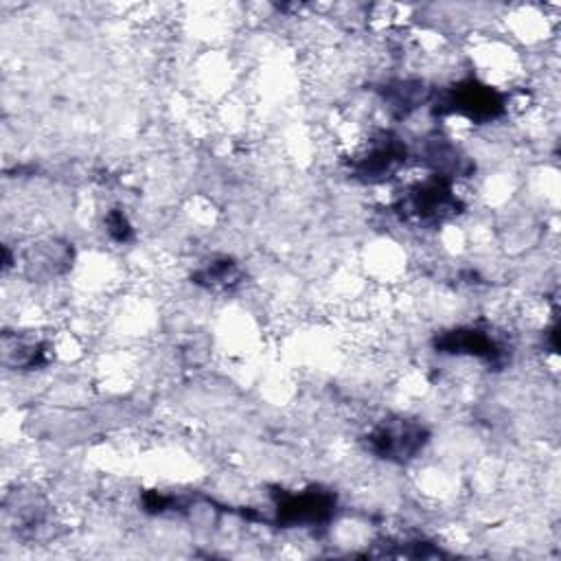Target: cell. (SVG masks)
<instances>
[{
  "instance_id": "cell-1",
  "label": "cell",
  "mask_w": 561,
  "mask_h": 561,
  "mask_svg": "<svg viewBox=\"0 0 561 561\" xmlns=\"http://www.w3.org/2000/svg\"><path fill=\"white\" fill-rule=\"evenodd\" d=\"M423 427L414 425V423H388L377 427L370 434V443L373 449L383 456V458H394V460H403L410 458L419 451V447L423 445Z\"/></svg>"
}]
</instances>
